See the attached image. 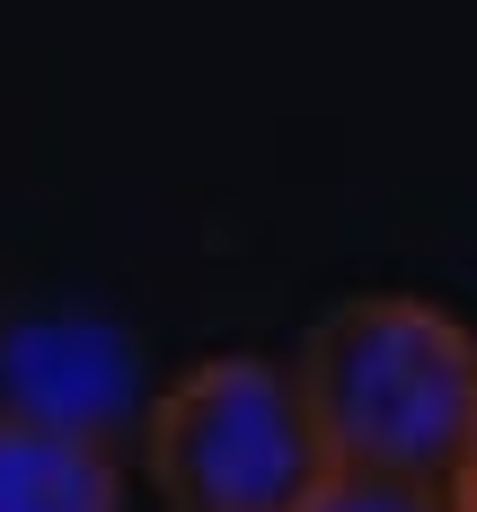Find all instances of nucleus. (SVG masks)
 Returning a JSON list of instances; mask_svg holds the SVG:
<instances>
[{"label":"nucleus","mask_w":477,"mask_h":512,"mask_svg":"<svg viewBox=\"0 0 477 512\" xmlns=\"http://www.w3.org/2000/svg\"><path fill=\"white\" fill-rule=\"evenodd\" d=\"M133 442L168 512H301L336 468L301 371L274 354L186 362L151 389Z\"/></svg>","instance_id":"f03ea898"},{"label":"nucleus","mask_w":477,"mask_h":512,"mask_svg":"<svg viewBox=\"0 0 477 512\" xmlns=\"http://www.w3.org/2000/svg\"><path fill=\"white\" fill-rule=\"evenodd\" d=\"M0 512H124V442L0 398Z\"/></svg>","instance_id":"20e7f679"},{"label":"nucleus","mask_w":477,"mask_h":512,"mask_svg":"<svg viewBox=\"0 0 477 512\" xmlns=\"http://www.w3.org/2000/svg\"><path fill=\"white\" fill-rule=\"evenodd\" d=\"M292 371L336 468L451 486L477 433V327L460 309L424 292H354L310 327Z\"/></svg>","instance_id":"f257e3e1"},{"label":"nucleus","mask_w":477,"mask_h":512,"mask_svg":"<svg viewBox=\"0 0 477 512\" xmlns=\"http://www.w3.org/2000/svg\"><path fill=\"white\" fill-rule=\"evenodd\" d=\"M301 512H451V486L433 477H380V468H327Z\"/></svg>","instance_id":"39448f33"},{"label":"nucleus","mask_w":477,"mask_h":512,"mask_svg":"<svg viewBox=\"0 0 477 512\" xmlns=\"http://www.w3.org/2000/svg\"><path fill=\"white\" fill-rule=\"evenodd\" d=\"M0 398L53 424H80V433H106V442L142 433L151 415L142 354L98 318H18L0 336Z\"/></svg>","instance_id":"7ed1b4c3"},{"label":"nucleus","mask_w":477,"mask_h":512,"mask_svg":"<svg viewBox=\"0 0 477 512\" xmlns=\"http://www.w3.org/2000/svg\"><path fill=\"white\" fill-rule=\"evenodd\" d=\"M451 512H477V433L460 451V468H451Z\"/></svg>","instance_id":"423d86ee"}]
</instances>
